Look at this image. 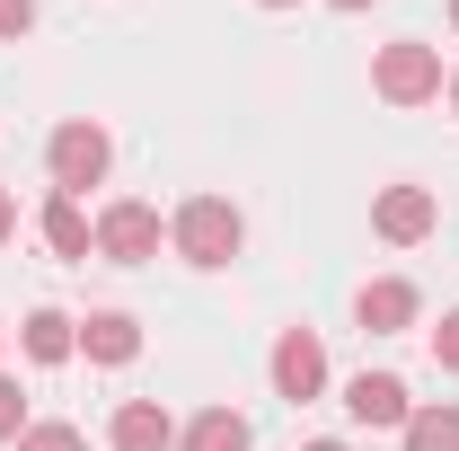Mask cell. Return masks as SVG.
<instances>
[{
  "label": "cell",
  "instance_id": "30bf717a",
  "mask_svg": "<svg viewBox=\"0 0 459 451\" xmlns=\"http://www.w3.org/2000/svg\"><path fill=\"white\" fill-rule=\"evenodd\" d=\"M107 451H177V416L160 398H124L107 416Z\"/></svg>",
  "mask_w": 459,
  "mask_h": 451
},
{
  "label": "cell",
  "instance_id": "5bb4252c",
  "mask_svg": "<svg viewBox=\"0 0 459 451\" xmlns=\"http://www.w3.org/2000/svg\"><path fill=\"white\" fill-rule=\"evenodd\" d=\"M398 443L406 451H459V407L451 398H424V407L398 425Z\"/></svg>",
  "mask_w": 459,
  "mask_h": 451
},
{
  "label": "cell",
  "instance_id": "cb8c5ba5",
  "mask_svg": "<svg viewBox=\"0 0 459 451\" xmlns=\"http://www.w3.org/2000/svg\"><path fill=\"white\" fill-rule=\"evenodd\" d=\"M451 27H459V0H451Z\"/></svg>",
  "mask_w": 459,
  "mask_h": 451
},
{
  "label": "cell",
  "instance_id": "603a6c76",
  "mask_svg": "<svg viewBox=\"0 0 459 451\" xmlns=\"http://www.w3.org/2000/svg\"><path fill=\"white\" fill-rule=\"evenodd\" d=\"M256 9H300V0H256Z\"/></svg>",
  "mask_w": 459,
  "mask_h": 451
},
{
  "label": "cell",
  "instance_id": "277c9868",
  "mask_svg": "<svg viewBox=\"0 0 459 451\" xmlns=\"http://www.w3.org/2000/svg\"><path fill=\"white\" fill-rule=\"evenodd\" d=\"M160 239H169L160 204H142V195L98 204V257H107V266H151V257H160Z\"/></svg>",
  "mask_w": 459,
  "mask_h": 451
},
{
  "label": "cell",
  "instance_id": "3957f363",
  "mask_svg": "<svg viewBox=\"0 0 459 451\" xmlns=\"http://www.w3.org/2000/svg\"><path fill=\"white\" fill-rule=\"evenodd\" d=\"M107 169H115L107 124H89V115L54 124V142H45V177H54V195H89V186H107Z\"/></svg>",
  "mask_w": 459,
  "mask_h": 451
},
{
  "label": "cell",
  "instance_id": "5b68a950",
  "mask_svg": "<svg viewBox=\"0 0 459 451\" xmlns=\"http://www.w3.org/2000/svg\"><path fill=\"white\" fill-rule=\"evenodd\" d=\"M265 381H274V398H291V407L327 398V345H318V328H283L274 354H265Z\"/></svg>",
  "mask_w": 459,
  "mask_h": 451
},
{
  "label": "cell",
  "instance_id": "8fae6325",
  "mask_svg": "<svg viewBox=\"0 0 459 451\" xmlns=\"http://www.w3.org/2000/svg\"><path fill=\"white\" fill-rule=\"evenodd\" d=\"M80 354L107 363V372H124V363L142 354V319H133V310H89V319H80Z\"/></svg>",
  "mask_w": 459,
  "mask_h": 451
},
{
  "label": "cell",
  "instance_id": "ba28073f",
  "mask_svg": "<svg viewBox=\"0 0 459 451\" xmlns=\"http://www.w3.org/2000/svg\"><path fill=\"white\" fill-rule=\"evenodd\" d=\"M344 416H353V425L398 434L406 416H415V390H406L398 372H353V381H344Z\"/></svg>",
  "mask_w": 459,
  "mask_h": 451
},
{
  "label": "cell",
  "instance_id": "4fadbf2b",
  "mask_svg": "<svg viewBox=\"0 0 459 451\" xmlns=\"http://www.w3.org/2000/svg\"><path fill=\"white\" fill-rule=\"evenodd\" d=\"M247 443H256V434H247V416H238L230 398H212L204 416L177 425V451H247Z\"/></svg>",
  "mask_w": 459,
  "mask_h": 451
},
{
  "label": "cell",
  "instance_id": "9a60e30c",
  "mask_svg": "<svg viewBox=\"0 0 459 451\" xmlns=\"http://www.w3.org/2000/svg\"><path fill=\"white\" fill-rule=\"evenodd\" d=\"M36 416H27V390H18V372H0V443H18Z\"/></svg>",
  "mask_w": 459,
  "mask_h": 451
},
{
  "label": "cell",
  "instance_id": "7c38bea8",
  "mask_svg": "<svg viewBox=\"0 0 459 451\" xmlns=\"http://www.w3.org/2000/svg\"><path fill=\"white\" fill-rule=\"evenodd\" d=\"M18 345H27V363H71V354H80V319L45 301V310L18 319Z\"/></svg>",
  "mask_w": 459,
  "mask_h": 451
},
{
  "label": "cell",
  "instance_id": "6da1fadb",
  "mask_svg": "<svg viewBox=\"0 0 459 451\" xmlns=\"http://www.w3.org/2000/svg\"><path fill=\"white\" fill-rule=\"evenodd\" d=\"M169 248L195 266V275H221L230 257L247 248V213L230 204V195H186L169 213Z\"/></svg>",
  "mask_w": 459,
  "mask_h": 451
},
{
  "label": "cell",
  "instance_id": "9c48e42d",
  "mask_svg": "<svg viewBox=\"0 0 459 451\" xmlns=\"http://www.w3.org/2000/svg\"><path fill=\"white\" fill-rule=\"evenodd\" d=\"M36 230H45V248H54V257H71V266H89V257H98V213H89L80 195H45Z\"/></svg>",
  "mask_w": 459,
  "mask_h": 451
},
{
  "label": "cell",
  "instance_id": "2e32d148",
  "mask_svg": "<svg viewBox=\"0 0 459 451\" xmlns=\"http://www.w3.org/2000/svg\"><path fill=\"white\" fill-rule=\"evenodd\" d=\"M18 451H89V434H80V425H27Z\"/></svg>",
  "mask_w": 459,
  "mask_h": 451
},
{
  "label": "cell",
  "instance_id": "d4e9b609",
  "mask_svg": "<svg viewBox=\"0 0 459 451\" xmlns=\"http://www.w3.org/2000/svg\"><path fill=\"white\" fill-rule=\"evenodd\" d=\"M0 345H9V328H0Z\"/></svg>",
  "mask_w": 459,
  "mask_h": 451
},
{
  "label": "cell",
  "instance_id": "8992f818",
  "mask_svg": "<svg viewBox=\"0 0 459 451\" xmlns=\"http://www.w3.org/2000/svg\"><path fill=\"white\" fill-rule=\"evenodd\" d=\"M371 230H380L389 248H415V239L442 230V195H433V186H380V195H371Z\"/></svg>",
  "mask_w": 459,
  "mask_h": 451
},
{
  "label": "cell",
  "instance_id": "ffe728a7",
  "mask_svg": "<svg viewBox=\"0 0 459 451\" xmlns=\"http://www.w3.org/2000/svg\"><path fill=\"white\" fill-rule=\"evenodd\" d=\"M300 451H353V443H336V434H318V443H300Z\"/></svg>",
  "mask_w": 459,
  "mask_h": 451
},
{
  "label": "cell",
  "instance_id": "44dd1931",
  "mask_svg": "<svg viewBox=\"0 0 459 451\" xmlns=\"http://www.w3.org/2000/svg\"><path fill=\"white\" fill-rule=\"evenodd\" d=\"M327 9H380V0H327Z\"/></svg>",
  "mask_w": 459,
  "mask_h": 451
},
{
  "label": "cell",
  "instance_id": "d6986e66",
  "mask_svg": "<svg viewBox=\"0 0 459 451\" xmlns=\"http://www.w3.org/2000/svg\"><path fill=\"white\" fill-rule=\"evenodd\" d=\"M9 239H18V195L0 186V248H9Z\"/></svg>",
  "mask_w": 459,
  "mask_h": 451
},
{
  "label": "cell",
  "instance_id": "7a4b0ae2",
  "mask_svg": "<svg viewBox=\"0 0 459 451\" xmlns=\"http://www.w3.org/2000/svg\"><path fill=\"white\" fill-rule=\"evenodd\" d=\"M442 89H451V71H442V45H424V36H389L371 54V98H389V107H433Z\"/></svg>",
  "mask_w": 459,
  "mask_h": 451
},
{
  "label": "cell",
  "instance_id": "52a82bcc",
  "mask_svg": "<svg viewBox=\"0 0 459 451\" xmlns=\"http://www.w3.org/2000/svg\"><path fill=\"white\" fill-rule=\"evenodd\" d=\"M415 319H424V292L406 275H371L353 292V328H362V337H406Z\"/></svg>",
  "mask_w": 459,
  "mask_h": 451
},
{
  "label": "cell",
  "instance_id": "7402d4cb",
  "mask_svg": "<svg viewBox=\"0 0 459 451\" xmlns=\"http://www.w3.org/2000/svg\"><path fill=\"white\" fill-rule=\"evenodd\" d=\"M442 98H451V115H459V71H451V89H442Z\"/></svg>",
  "mask_w": 459,
  "mask_h": 451
},
{
  "label": "cell",
  "instance_id": "e0dca14e",
  "mask_svg": "<svg viewBox=\"0 0 459 451\" xmlns=\"http://www.w3.org/2000/svg\"><path fill=\"white\" fill-rule=\"evenodd\" d=\"M433 363L459 372V310H442V328H433Z\"/></svg>",
  "mask_w": 459,
  "mask_h": 451
},
{
  "label": "cell",
  "instance_id": "ac0fdd59",
  "mask_svg": "<svg viewBox=\"0 0 459 451\" xmlns=\"http://www.w3.org/2000/svg\"><path fill=\"white\" fill-rule=\"evenodd\" d=\"M27 27H36V0H0V45H18Z\"/></svg>",
  "mask_w": 459,
  "mask_h": 451
}]
</instances>
